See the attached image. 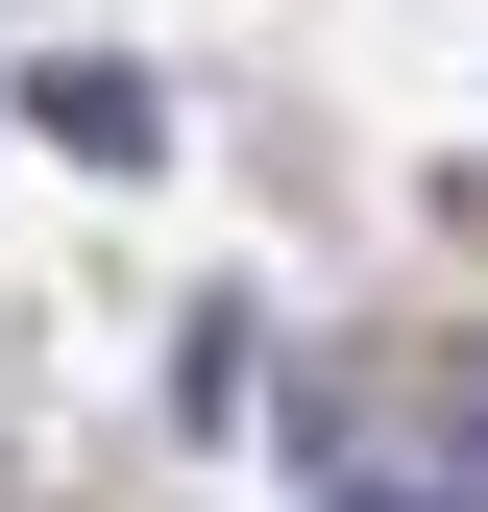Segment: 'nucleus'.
Here are the masks:
<instances>
[{"mask_svg": "<svg viewBox=\"0 0 488 512\" xmlns=\"http://www.w3.org/2000/svg\"><path fill=\"white\" fill-rule=\"evenodd\" d=\"M25 147H74V171H147V147H171V98L122 74V49H74V74H25Z\"/></svg>", "mask_w": 488, "mask_h": 512, "instance_id": "1", "label": "nucleus"}]
</instances>
